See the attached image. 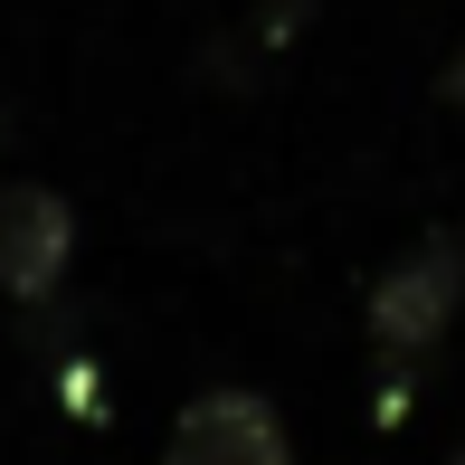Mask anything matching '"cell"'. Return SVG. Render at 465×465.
<instances>
[{
  "label": "cell",
  "instance_id": "6da1fadb",
  "mask_svg": "<svg viewBox=\"0 0 465 465\" xmlns=\"http://www.w3.org/2000/svg\"><path fill=\"white\" fill-rule=\"evenodd\" d=\"M456 304H465V247L437 228V238H418L409 257L371 285V351H380V371L418 361V351L456 323Z\"/></svg>",
  "mask_w": 465,
  "mask_h": 465
},
{
  "label": "cell",
  "instance_id": "7a4b0ae2",
  "mask_svg": "<svg viewBox=\"0 0 465 465\" xmlns=\"http://www.w3.org/2000/svg\"><path fill=\"white\" fill-rule=\"evenodd\" d=\"M76 257V209L48 181H0V294L10 304H48Z\"/></svg>",
  "mask_w": 465,
  "mask_h": 465
},
{
  "label": "cell",
  "instance_id": "3957f363",
  "mask_svg": "<svg viewBox=\"0 0 465 465\" xmlns=\"http://www.w3.org/2000/svg\"><path fill=\"white\" fill-rule=\"evenodd\" d=\"M162 465H294V447H285V418L257 390H200L172 418Z\"/></svg>",
  "mask_w": 465,
  "mask_h": 465
},
{
  "label": "cell",
  "instance_id": "277c9868",
  "mask_svg": "<svg viewBox=\"0 0 465 465\" xmlns=\"http://www.w3.org/2000/svg\"><path fill=\"white\" fill-rule=\"evenodd\" d=\"M437 95H447V104H456V114H465V48L447 57V76H437Z\"/></svg>",
  "mask_w": 465,
  "mask_h": 465
}]
</instances>
